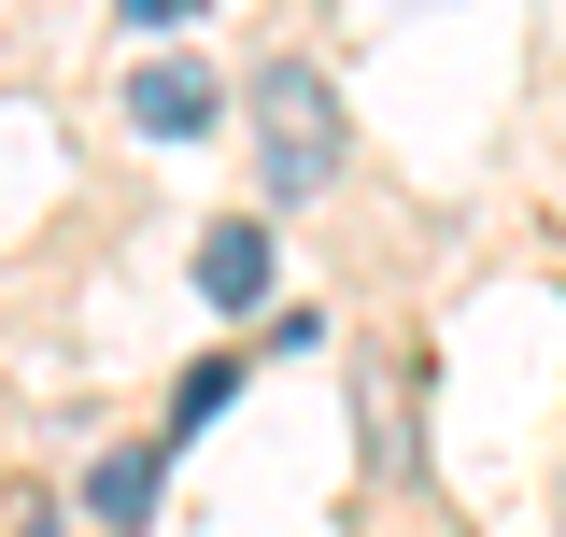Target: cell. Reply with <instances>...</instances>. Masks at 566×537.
I'll use <instances>...</instances> for the list:
<instances>
[{
	"label": "cell",
	"mask_w": 566,
	"mask_h": 537,
	"mask_svg": "<svg viewBox=\"0 0 566 537\" xmlns=\"http://www.w3.org/2000/svg\"><path fill=\"white\" fill-rule=\"evenodd\" d=\"M241 382H255L241 354H199V368H185V397H170V439H199V424H212L227 397H241Z\"/></svg>",
	"instance_id": "5"
},
{
	"label": "cell",
	"mask_w": 566,
	"mask_h": 537,
	"mask_svg": "<svg viewBox=\"0 0 566 537\" xmlns=\"http://www.w3.org/2000/svg\"><path fill=\"white\" fill-rule=\"evenodd\" d=\"M128 128H142V141H199V128H212V71L185 57V43L128 71Z\"/></svg>",
	"instance_id": "2"
},
{
	"label": "cell",
	"mask_w": 566,
	"mask_h": 537,
	"mask_svg": "<svg viewBox=\"0 0 566 537\" xmlns=\"http://www.w3.org/2000/svg\"><path fill=\"white\" fill-rule=\"evenodd\" d=\"M0 537H57V509H43V495H14V509H0Z\"/></svg>",
	"instance_id": "6"
},
{
	"label": "cell",
	"mask_w": 566,
	"mask_h": 537,
	"mask_svg": "<svg viewBox=\"0 0 566 537\" xmlns=\"http://www.w3.org/2000/svg\"><path fill=\"white\" fill-rule=\"evenodd\" d=\"M241 114H255V170H270V199H283V212L340 185V141H354V128H340V85H326L312 57H270Z\"/></svg>",
	"instance_id": "1"
},
{
	"label": "cell",
	"mask_w": 566,
	"mask_h": 537,
	"mask_svg": "<svg viewBox=\"0 0 566 537\" xmlns=\"http://www.w3.org/2000/svg\"><path fill=\"white\" fill-rule=\"evenodd\" d=\"M114 14H128V29H170V14H185V0H114Z\"/></svg>",
	"instance_id": "7"
},
{
	"label": "cell",
	"mask_w": 566,
	"mask_h": 537,
	"mask_svg": "<svg viewBox=\"0 0 566 537\" xmlns=\"http://www.w3.org/2000/svg\"><path fill=\"white\" fill-rule=\"evenodd\" d=\"M185 283H199L212 312H270V227H255V212H227V227L199 241V268H185Z\"/></svg>",
	"instance_id": "3"
},
{
	"label": "cell",
	"mask_w": 566,
	"mask_h": 537,
	"mask_svg": "<svg viewBox=\"0 0 566 537\" xmlns=\"http://www.w3.org/2000/svg\"><path fill=\"white\" fill-rule=\"evenodd\" d=\"M156 481H170V439H128V453H99L85 509H99L114 537H142V524H156Z\"/></svg>",
	"instance_id": "4"
}]
</instances>
